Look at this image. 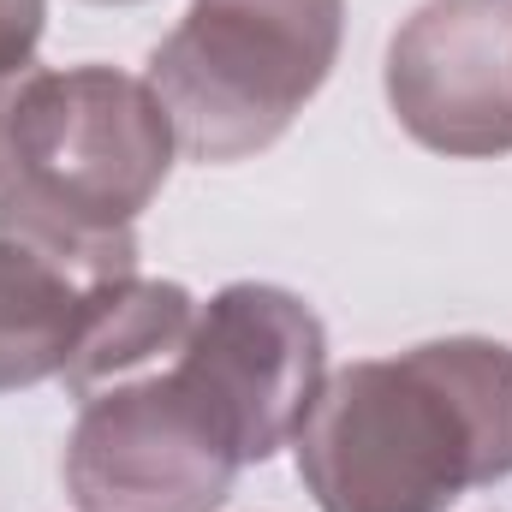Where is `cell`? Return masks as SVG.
Masks as SVG:
<instances>
[{
	"label": "cell",
	"mask_w": 512,
	"mask_h": 512,
	"mask_svg": "<svg viewBox=\"0 0 512 512\" xmlns=\"http://www.w3.org/2000/svg\"><path fill=\"white\" fill-rule=\"evenodd\" d=\"M292 447L322 512H447L512 477V346L453 334L358 358L322 382Z\"/></svg>",
	"instance_id": "6da1fadb"
},
{
	"label": "cell",
	"mask_w": 512,
	"mask_h": 512,
	"mask_svg": "<svg viewBox=\"0 0 512 512\" xmlns=\"http://www.w3.org/2000/svg\"><path fill=\"white\" fill-rule=\"evenodd\" d=\"M167 376L239 465H262L298 441L328 382V334L298 292L233 280L197 304V322Z\"/></svg>",
	"instance_id": "277c9868"
},
{
	"label": "cell",
	"mask_w": 512,
	"mask_h": 512,
	"mask_svg": "<svg viewBox=\"0 0 512 512\" xmlns=\"http://www.w3.org/2000/svg\"><path fill=\"white\" fill-rule=\"evenodd\" d=\"M239 471L167 370L90 393L66 441L78 512H221Z\"/></svg>",
	"instance_id": "5b68a950"
},
{
	"label": "cell",
	"mask_w": 512,
	"mask_h": 512,
	"mask_svg": "<svg viewBox=\"0 0 512 512\" xmlns=\"http://www.w3.org/2000/svg\"><path fill=\"white\" fill-rule=\"evenodd\" d=\"M0 149H6V90H0Z\"/></svg>",
	"instance_id": "30bf717a"
},
{
	"label": "cell",
	"mask_w": 512,
	"mask_h": 512,
	"mask_svg": "<svg viewBox=\"0 0 512 512\" xmlns=\"http://www.w3.org/2000/svg\"><path fill=\"white\" fill-rule=\"evenodd\" d=\"M179 155L149 78L114 66L24 72L6 90L0 209L78 245H137V215L161 197Z\"/></svg>",
	"instance_id": "7a4b0ae2"
},
{
	"label": "cell",
	"mask_w": 512,
	"mask_h": 512,
	"mask_svg": "<svg viewBox=\"0 0 512 512\" xmlns=\"http://www.w3.org/2000/svg\"><path fill=\"white\" fill-rule=\"evenodd\" d=\"M340 36L346 0H191L149 54V90L191 161H245L328 84Z\"/></svg>",
	"instance_id": "3957f363"
},
{
	"label": "cell",
	"mask_w": 512,
	"mask_h": 512,
	"mask_svg": "<svg viewBox=\"0 0 512 512\" xmlns=\"http://www.w3.org/2000/svg\"><path fill=\"white\" fill-rule=\"evenodd\" d=\"M102 6H131V0H102Z\"/></svg>",
	"instance_id": "8fae6325"
},
{
	"label": "cell",
	"mask_w": 512,
	"mask_h": 512,
	"mask_svg": "<svg viewBox=\"0 0 512 512\" xmlns=\"http://www.w3.org/2000/svg\"><path fill=\"white\" fill-rule=\"evenodd\" d=\"M126 280L66 245L36 239L30 227L0 221V393L36 387L66 370L90 292Z\"/></svg>",
	"instance_id": "52a82bcc"
},
{
	"label": "cell",
	"mask_w": 512,
	"mask_h": 512,
	"mask_svg": "<svg viewBox=\"0 0 512 512\" xmlns=\"http://www.w3.org/2000/svg\"><path fill=\"white\" fill-rule=\"evenodd\" d=\"M42 18H48V0H0V90H12L30 72Z\"/></svg>",
	"instance_id": "9c48e42d"
},
{
	"label": "cell",
	"mask_w": 512,
	"mask_h": 512,
	"mask_svg": "<svg viewBox=\"0 0 512 512\" xmlns=\"http://www.w3.org/2000/svg\"><path fill=\"white\" fill-rule=\"evenodd\" d=\"M387 108L435 155H512V0H423L387 42Z\"/></svg>",
	"instance_id": "8992f818"
},
{
	"label": "cell",
	"mask_w": 512,
	"mask_h": 512,
	"mask_svg": "<svg viewBox=\"0 0 512 512\" xmlns=\"http://www.w3.org/2000/svg\"><path fill=\"white\" fill-rule=\"evenodd\" d=\"M191 322H197V298L179 280H143V274L108 280L90 292V310L60 382L78 399H90L102 387L143 376L149 364H173Z\"/></svg>",
	"instance_id": "ba28073f"
}]
</instances>
